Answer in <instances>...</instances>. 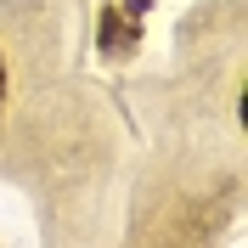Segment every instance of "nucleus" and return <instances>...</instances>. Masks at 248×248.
<instances>
[{
	"label": "nucleus",
	"instance_id": "nucleus-1",
	"mask_svg": "<svg viewBox=\"0 0 248 248\" xmlns=\"http://www.w3.org/2000/svg\"><path fill=\"white\" fill-rule=\"evenodd\" d=\"M0 96H6V62H0Z\"/></svg>",
	"mask_w": 248,
	"mask_h": 248
}]
</instances>
